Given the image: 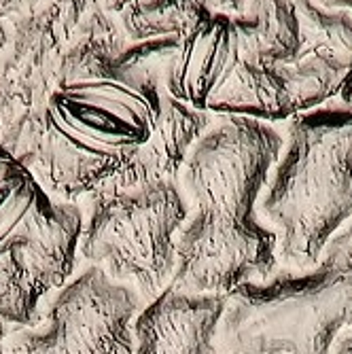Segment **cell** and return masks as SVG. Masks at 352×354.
<instances>
[{
    "mask_svg": "<svg viewBox=\"0 0 352 354\" xmlns=\"http://www.w3.org/2000/svg\"><path fill=\"white\" fill-rule=\"evenodd\" d=\"M282 145L268 121L219 115L208 123L176 176L189 214L168 288L225 297L274 276L278 238L257 218V202Z\"/></svg>",
    "mask_w": 352,
    "mask_h": 354,
    "instance_id": "1",
    "label": "cell"
},
{
    "mask_svg": "<svg viewBox=\"0 0 352 354\" xmlns=\"http://www.w3.org/2000/svg\"><path fill=\"white\" fill-rule=\"evenodd\" d=\"M162 89V87H159ZM159 89L115 77L62 81L45 102L0 140L62 202L98 191L149 140Z\"/></svg>",
    "mask_w": 352,
    "mask_h": 354,
    "instance_id": "2",
    "label": "cell"
},
{
    "mask_svg": "<svg viewBox=\"0 0 352 354\" xmlns=\"http://www.w3.org/2000/svg\"><path fill=\"white\" fill-rule=\"evenodd\" d=\"M259 212L282 263L310 270L352 218V106L293 115Z\"/></svg>",
    "mask_w": 352,
    "mask_h": 354,
    "instance_id": "3",
    "label": "cell"
},
{
    "mask_svg": "<svg viewBox=\"0 0 352 354\" xmlns=\"http://www.w3.org/2000/svg\"><path fill=\"white\" fill-rule=\"evenodd\" d=\"M308 274H278L225 295L216 354H331L352 325V246L331 242Z\"/></svg>",
    "mask_w": 352,
    "mask_h": 354,
    "instance_id": "4",
    "label": "cell"
},
{
    "mask_svg": "<svg viewBox=\"0 0 352 354\" xmlns=\"http://www.w3.org/2000/svg\"><path fill=\"white\" fill-rule=\"evenodd\" d=\"M164 89L208 115L259 121L293 117L284 85L266 64L257 26L246 13L202 11L176 39Z\"/></svg>",
    "mask_w": 352,
    "mask_h": 354,
    "instance_id": "5",
    "label": "cell"
},
{
    "mask_svg": "<svg viewBox=\"0 0 352 354\" xmlns=\"http://www.w3.org/2000/svg\"><path fill=\"white\" fill-rule=\"evenodd\" d=\"M89 198L77 252L151 304L172 280L176 236L189 214L176 180L98 189Z\"/></svg>",
    "mask_w": 352,
    "mask_h": 354,
    "instance_id": "6",
    "label": "cell"
},
{
    "mask_svg": "<svg viewBox=\"0 0 352 354\" xmlns=\"http://www.w3.org/2000/svg\"><path fill=\"white\" fill-rule=\"evenodd\" d=\"M134 288L89 268L57 288L43 325L9 331L5 354H134Z\"/></svg>",
    "mask_w": 352,
    "mask_h": 354,
    "instance_id": "7",
    "label": "cell"
},
{
    "mask_svg": "<svg viewBox=\"0 0 352 354\" xmlns=\"http://www.w3.org/2000/svg\"><path fill=\"white\" fill-rule=\"evenodd\" d=\"M83 210L43 189L0 145V257L17 252L47 295L68 282L79 250Z\"/></svg>",
    "mask_w": 352,
    "mask_h": 354,
    "instance_id": "8",
    "label": "cell"
},
{
    "mask_svg": "<svg viewBox=\"0 0 352 354\" xmlns=\"http://www.w3.org/2000/svg\"><path fill=\"white\" fill-rule=\"evenodd\" d=\"M299 28V51L278 73L293 115L312 111L340 91L352 59V15L314 0H289Z\"/></svg>",
    "mask_w": 352,
    "mask_h": 354,
    "instance_id": "9",
    "label": "cell"
},
{
    "mask_svg": "<svg viewBox=\"0 0 352 354\" xmlns=\"http://www.w3.org/2000/svg\"><path fill=\"white\" fill-rule=\"evenodd\" d=\"M223 306L221 295L166 288L134 318V354H208Z\"/></svg>",
    "mask_w": 352,
    "mask_h": 354,
    "instance_id": "10",
    "label": "cell"
},
{
    "mask_svg": "<svg viewBox=\"0 0 352 354\" xmlns=\"http://www.w3.org/2000/svg\"><path fill=\"white\" fill-rule=\"evenodd\" d=\"M210 121L212 117L208 113L178 102L162 87L159 115L149 140L132 155L127 166L100 189H130L176 180L189 149L196 145Z\"/></svg>",
    "mask_w": 352,
    "mask_h": 354,
    "instance_id": "11",
    "label": "cell"
},
{
    "mask_svg": "<svg viewBox=\"0 0 352 354\" xmlns=\"http://www.w3.org/2000/svg\"><path fill=\"white\" fill-rule=\"evenodd\" d=\"M202 11H206L196 0H134L127 5L121 17V30L134 43L180 37Z\"/></svg>",
    "mask_w": 352,
    "mask_h": 354,
    "instance_id": "12",
    "label": "cell"
},
{
    "mask_svg": "<svg viewBox=\"0 0 352 354\" xmlns=\"http://www.w3.org/2000/svg\"><path fill=\"white\" fill-rule=\"evenodd\" d=\"M43 291L28 270L21 254L7 252L0 257V320L7 325H39V301Z\"/></svg>",
    "mask_w": 352,
    "mask_h": 354,
    "instance_id": "13",
    "label": "cell"
},
{
    "mask_svg": "<svg viewBox=\"0 0 352 354\" xmlns=\"http://www.w3.org/2000/svg\"><path fill=\"white\" fill-rule=\"evenodd\" d=\"M176 39L178 37H162L123 47L111 64L113 77L140 89L164 87V79L176 49Z\"/></svg>",
    "mask_w": 352,
    "mask_h": 354,
    "instance_id": "14",
    "label": "cell"
},
{
    "mask_svg": "<svg viewBox=\"0 0 352 354\" xmlns=\"http://www.w3.org/2000/svg\"><path fill=\"white\" fill-rule=\"evenodd\" d=\"M28 0H0V49L5 47L15 21L26 13Z\"/></svg>",
    "mask_w": 352,
    "mask_h": 354,
    "instance_id": "15",
    "label": "cell"
},
{
    "mask_svg": "<svg viewBox=\"0 0 352 354\" xmlns=\"http://www.w3.org/2000/svg\"><path fill=\"white\" fill-rule=\"evenodd\" d=\"M208 13H223V15H242L244 0H196Z\"/></svg>",
    "mask_w": 352,
    "mask_h": 354,
    "instance_id": "16",
    "label": "cell"
},
{
    "mask_svg": "<svg viewBox=\"0 0 352 354\" xmlns=\"http://www.w3.org/2000/svg\"><path fill=\"white\" fill-rule=\"evenodd\" d=\"M89 3L109 15H119L127 5H132L134 0H89Z\"/></svg>",
    "mask_w": 352,
    "mask_h": 354,
    "instance_id": "17",
    "label": "cell"
},
{
    "mask_svg": "<svg viewBox=\"0 0 352 354\" xmlns=\"http://www.w3.org/2000/svg\"><path fill=\"white\" fill-rule=\"evenodd\" d=\"M340 98L346 106H352V59H350V66L346 71V77L342 81V87H340Z\"/></svg>",
    "mask_w": 352,
    "mask_h": 354,
    "instance_id": "18",
    "label": "cell"
},
{
    "mask_svg": "<svg viewBox=\"0 0 352 354\" xmlns=\"http://www.w3.org/2000/svg\"><path fill=\"white\" fill-rule=\"evenodd\" d=\"M325 9H333V11H350L352 13V0H314Z\"/></svg>",
    "mask_w": 352,
    "mask_h": 354,
    "instance_id": "19",
    "label": "cell"
},
{
    "mask_svg": "<svg viewBox=\"0 0 352 354\" xmlns=\"http://www.w3.org/2000/svg\"><path fill=\"white\" fill-rule=\"evenodd\" d=\"M331 242H337V244H346V246H352V223L348 225V227L340 234V236H335Z\"/></svg>",
    "mask_w": 352,
    "mask_h": 354,
    "instance_id": "20",
    "label": "cell"
},
{
    "mask_svg": "<svg viewBox=\"0 0 352 354\" xmlns=\"http://www.w3.org/2000/svg\"><path fill=\"white\" fill-rule=\"evenodd\" d=\"M9 335V329H7V323L0 320V354H5V339Z\"/></svg>",
    "mask_w": 352,
    "mask_h": 354,
    "instance_id": "21",
    "label": "cell"
},
{
    "mask_svg": "<svg viewBox=\"0 0 352 354\" xmlns=\"http://www.w3.org/2000/svg\"><path fill=\"white\" fill-rule=\"evenodd\" d=\"M335 354H352V337L344 339V342H342V344L337 346Z\"/></svg>",
    "mask_w": 352,
    "mask_h": 354,
    "instance_id": "22",
    "label": "cell"
},
{
    "mask_svg": "<svg viewBox=\"0 0 352 354\" xmlns=\"http://www.w3.org/2000/svg\"><path fill=\"white\" fill-rule=\"evenodd\" d=\"M208 354H216V352H214V350H210V352H208Z\"/></svg>",
    "mask_w": 352,
    "mask_h": 354,
    "instance_id": "23",
    "label": "cell"
}]
</instances>
